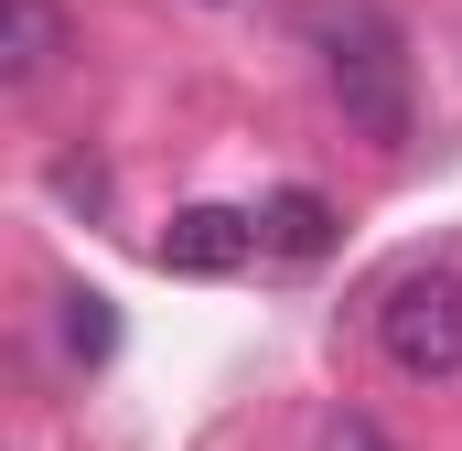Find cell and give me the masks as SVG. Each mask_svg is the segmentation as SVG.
Segmentation results:
<instances>
[{
  "mask_svg": "<svg viewBox=\"0 0 462 451\" xmlns=\"http://www.w3.org/2000/svg\"><path fill=\"white\" fill-rule=\"evenodd\" d=\"M323 87H334L345 129L376 140V151H398V140L420 129V97H409V32H398L376 0L323 11Z\"/></svg>",
  "mask_w": 462,
  "mask_h": 451,
  "instance_id": "1",
  "label": "cell"
},
{
  "mask_svg": "<svg viewBox=\"0 0 462 451\" xmlns=\"http://www.w3.org/2000/svg\"><path fill=\"white\" fill-rule=\"evenodd\" d=\"M376 344L398 376H462V269H409L387 301H376Z\"/></svg>",
  "mask_w": 462,
  "mask_h": 451,
  "instance_id": "2",
  "label": "cell"
},
{
  "mask_svg": "<svg viewBox=\"0 0 462 451\" xmlns=\"http://www.w3.org/2000/svg\"><path fill=\"white\" fill-rule=\"evenodd\" d=\"M247 247H258V216H226V205H183L162 226V269L172 280H226V269H247Z\"/></svg>",
  "mask_w": 462,
  "mask_h": 451,
  "instance_id": "3",
  "label": "cell"
},
{
  "mask_svg": "<svg viewBox=\"0 0 462 451\" xmlns=\"http://www.w3.org/2000/svg\"><path fill=\"white\" fill-rule=\"evenodd\" d=\"M334 226H345V216H334L312 183H291V194H269V205H258V258H280V269H312V258L334 247Z\"/></svg>",
  "mask_w": 462,
  "mask_h": 451,
  "instance_id": "4",
  "label": "cell"
},
{
  "mask_svg": "<svg viewBox=\"0 0 462 451\" xmlns=\"http://www.w3.org/2000/svg\"><path fill=\"white\" fill-rule=\"evenodd\" d=\"M54 54H65V0H0V76L43 87Z\"/></svg>",
  "mask_w": 462,
  "mask_h": 451,
  "instance_id": "5",
  "label": "cell"
},
{
  "mask_svg": "<svg viewBox=\"0 0 462 451\" xmlns=\"http://www.w3.org/2000/svg\"><path fill=\"white\" fill-rule=\"evenodd\" d=\"M65 354H76V365H108V354H118V301L65 290Z\"/></svg>",
  "mask_w": 462,
  "mask_h": 451,
  "instance_id": "6",
  "label": "cell"
},
{
  "mask_svg": "<svg viewBox=\"0 0 462 451\" xmlns=\"http://www.w3.org/2000/svg\"><path fill=\"white\" fill-rule=\"evenodd\" d=\"M323 451H398V441H387L365 409H334V419H323Z\"/></svg>",
  "mask_w": 462,
  "mask_h": 451,
  "instance_id": "7",
  "label": "cell"
},
{
  "mask_svg": "<svg viewBox=\"0 0 462 451\" xmlns=\"http://www.w3.org/2000/svg\"><path fill=\"white\" fill-rule=\"evenodd\" d=\"M54 194H65V205H87V216H97V205H108V172H97V161H76V151H65V161H54Z\"/></svg>",
  "mask_w": 462,
  "mask_h": 451,
  "instance_id": "8",
  "label": "cell"
}]
</instances>
